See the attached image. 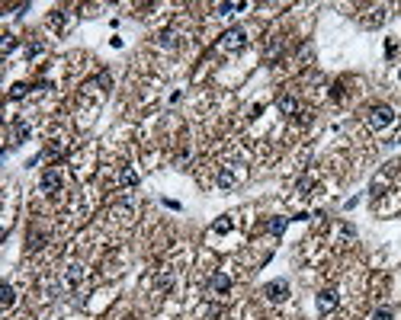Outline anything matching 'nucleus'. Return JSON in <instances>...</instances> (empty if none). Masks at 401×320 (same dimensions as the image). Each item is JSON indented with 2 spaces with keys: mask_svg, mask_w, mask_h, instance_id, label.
Masks as SVG:
<instances>
[{
  "mask_svg": "<svg viewBox=\"0 0 401 320\" xmlns=\"http://www.w3.org/2000/svg\"><path fill=\"white\" fill-rule=\"evenodd\" d=\"M58 189H61V173L52 167V170H45V173H42V192L45 195H55Z\"/></svg>",
  "mask_w": 401,
  "mask_h": 320,
  "instance_id": "nucleus-5",
  "label": "nucleus"
},
{
  "mask_svg": "<svg viewBox=\"0 0 401 320\" xmlns=\"http://www.w3.org/2000/svg\"><path fill=\"white\" fill-rule=\"evenodd\" d=\"M26 90H29L26 84H16L13 90H10V99H23V96H26Z\"/></svg>",
  "mask_w": 401,
  "mask_h": 320,
  "instance_id": "nucleus-17",
  "label": "nucleus"
},
{
  "mask_svg": "<svg viewBox=\"0 0 401 320\" xmlns=\"http://www.w3.org/2000/svg\"><path fill=\"white\" fill-rule=\"evenodd\" d=\"M289 221H292V218H270V221H266V231L273 234V237H279V234H286Z\"/></svg>",
  "mask_w": 401,
  "mask_h": 320,
  "instance_id": "nucleus-11",
  "label": "nucleus"
},
{
  "mask_svg": "<svg viewBox=\"0 0 401 320\" xmlns=\"http://www.w3.org/2000/svg\"><path fill=\"white\" fill-rule=\"evenodd\" d=\"M96 84L103 87V90H109V87H113V77H109V74L103 71V74H96Z\"/></svg>",
  "mask_w": 401,
  "mask_h": 320,
  "instance_id": "nucleus-19",
  "label": "nucleus"
},
{
  "mask_svg": "<svg viewBox=\"0 0 401 320\" xmlns=\"http://www.w3.org/2000/svg\"><path fill=\"white\" fill-rule=\"evenodd\" d=\"M170 285H174V278H170V275H164V278H157V288H160V292H167V288Z\"/></svg>",
  "mask_w": 401,
  "mask_h": 320,
  "instance_id": "nucleus-22",
  "label": "nucleus"
},
{
  "mask_svg": "<svg viewBox=\"0 0 401 320\" xmlns=\"http://www.w3.org/2000/svg\"><path fill=\"white\" fill-rule=\"evenodd\" d=\"M157 42L164 45V48H170V45H174V32H160V35H157Z\"/></svg>",
  "mask_w": 401,
  "mask_h": 320,
  "instance_id": "nucleus-21",
  "label": "nucleus"
},
{
  "mask_svg": "<svg viewBox=\"0 0 401 320\" xmlns=\"http://www.w3.org/2000/svg\"><path fill=\"white\" fill-rule=\"evenodd\" d=\"M373 320H392V307H379L373 314Z\"/></svg>",
  "mask_w": 401,
  "mask_h": 320,
  "instance_id": "nucleus-20",
  "label": "nucleus"
},
{
  "mask_svg": "<svg viewBox=\"0 0 401 320\" xmlns=\"http://www.w3.org/2000/svg\"><path fill=\"white\" fill-rule=\"evenodd\" d=\"M330 96H334V99H340V96H344V87H340V84H334V90H330Z\"/></svg>",
  "mask_w": 401,
  "mask_h": 320,
  "instance_id": "nucleus-24",
  "label": "nucleus"
},
{
  "mask_svg": "<svg viewBox=\"0 0 401 320\" xmlns=\"http://www.w3.org/2000/svg\"><path fill=\"white\" fill-rule=\"evenodd\" d=\"M398 77H401V74H398Z\"/></svg>",
  "mask_w": 401,
  "mask_h": 320,
  "instance_id": "nucleus-25",
  "label": "nucleus"
},
{
  "mask_svg": "<svg viewBox=\"0 0 401 320\" xmlns=\"http://www.w3.org/2000/svg\"><path fill=\"white\" fill-rule=\"evenodd\" d=\"M392 122H395V109L392 106L379 103V106L369 109V128H373V132H382V128H388Z\"/></svg>",
  "mask_w": 401,
  "mask_h": 320,
  "instance_id": "nucleus-1",
  "label": "nucleus"
},
{
  "mask_svg": "<svg viewBox=\"0 0 401 320\" xmlns=\"http://www.w3.org/2000/svg\"><path fill=\"white\" fill-rule=\"evenodd\" d=\"M29 135H32V128H29V122H13V141H10V144H13V147H16V144H23Z\"/></svg>",
  "mask_w": 401,
  "mask_h": 320,
  "instance_id": "nucleus-9",
  "label": "nucleus"
},
{
  "mask_svg": "<svg viewBox=\"0 0 401 320\" xmlns=\"http://www.w3.org/2000/svg\"><path fill=\"white\" fill-rule=\"evenodd\" d=\"M231 227H235V221H231V218H228V215H222V218H218V221L212 224V231H215V234H228V231H231Z\"/></svg>",
  "mask_w": 401,
  "mask_h": 320,
  "instance_id": "nucleus-13",
  "label": "nucleus"
},
{
  "mask_svg": "<svg viewBox=\"0 0 401 320\" xmlns=\"http://www.w3.org/2000/svg\"><path fill=\"white\" fill-rule=\"evenodd\" d=\"M45 240H48L45 234H32V237H29V250H32V253H36V250H42Z\"/></svg>",
  "mask_w": 401,
  "mask_h": 320,
  "instance_id": "nucleus-15",
  "label": "nucleus"
},
{
  "mask_svg": "<svg viewBox=\"0 0 401 320\" xmlns=\"http://www.w3.org/2000/svg\"><path fill=\"white\" fill-rule=\"evenodd\" d=\"M238 179H241V173H238L235 167H222V170H218V186H222V189L238 186Z\"/></svg>",
  "mask_w": 401,
  "mask_h": 320,
  "instance_id": "nucleus-6",
  "label": "nucleus"
},
{
  "mask_svg": "<svg viewBox=\"0 0 401 320\" xmlns=\"http://www.w3.org/2000/svg\"><path fill=\"white\" fill-rule=\"evenodd\" d=\"M218 45H222V52H241V48L247 45V32L241 26H231V29L222 32V42Z\"/></svg>",
  "mask_w": 401,
  "mask_h": 320,
  "instance_id": "nucleus-2",
  "label": "nucleus"
},
{
  "mask_svg": "<svg viewBox=\"0 0 401 320\" xmlns=\"http://www.w3.org/2000/svg\"><path fill=\"white\" fill-rule=\"evenodd\" d=\"M39 52H42V45H29V48H26V58H36Z\"/></svg>",
  "mask_w": 401,
  "mask_h": 320,
  "instance_id": "nucleus-23",
  "label": "nucleus"
},
{
  "mask_svg": "<svg viewBox=\"0 0 401 320\" xmlns=\"http://www.w3.org/2000/svg\"><path fill=\"white\" fill-rule=\"evenodd\" d=\"M13 48H16V35H10V32H7V35H4V52L10 55Z\"/></svg>",
  "mask_w": 401,
  "mask_h": 320,
  "instance_id": "nucleus-18",
  "label": "nucleus"
},
{
  "mask_svg": "<svg viewBox=\"0 0 401 320\" xmlns=\"http://www.w3.org/2000/svg\"><path fill=\"white\" fill-rule=\"evenodd\" d=\"M209 288H212V292H218V295H225L228 288H231V278H228L225 272H212V278H209Z\"/></svg>",
  "mask_w": 401,
  "mask_h": 320,
  "instance_id": "nucleus-7",
  "label": "nucleus"
},
{
  "mask_svg": "<svg viewBox=\"0 0 401 320\" xmlns=\"http://www.w3.org/2000/svg\"><path fill=\"white\" fill-rule=\"evenodd\" d=\"M276 109L283 115H298V103H295V96H279L276 99Z\"/></svg>",
  "mask_w": 401,
  "mask_h": 320,
  "instance_id": "nucleus-8",
  "label": "nucleus"
},
{
  "mask_svg": "<svg viewBox=\"0 0 401 320\" xmlns=\"http://www.w3.org/2000/svg\"><path fill=\"white\" fill-rule=\"evenodd\" d=\"M337 301H340V295L334 292V288H324V292L318 295V314H330L337 307Z\"/></svg>",
  "mask_w": 401,
  "mask_h": 320,
  "instance_id": "nucleus-4",
  "label": "nucleus"
},
{
  "mask_svg": "<svg viewBox=\"0 0 401 320\" xmlns=\"http://www.w3.org/2000/svg\"><path fill=\"white\" fill-rule=\"evenodd\" d=\"M0 304H4V307L13 304V288H10V285H0Z\"/></svg>",
  "mask_w": 401,
  "mask_h": 320,
  "instance_id": "nucleus-14",
  "label": "nucleus"
},
{
  "mask_svg": "<svg viewBox=\"0 0 401 320\" xmlns=\"http://www.w3.org/2000/svg\"><path fill=\"white\" fill-rule=\"evenodd\" d=\"M122 186H138V173H135V170H122Z\"/></svg>",
  "mask_w": 401,
  "mask_h": 320,
  "instance_id": "nucleus-16",
  "label": "nucleus"
},
{
  "mask_svg": "<svg viewBox=\"0 0 401 320\" xmlns=\"http://www.w3.org/2000/svg\"><path fill=\"white\" fill-rule=\"evenodd\" d=\"M80 278H84V266H80V263H71V266H68V272H64V282L68 285H80Z\"/></svg>",
  "mask_w": 401,
  "mask_h": 320,
  "instance_id": "nucleus-10",
  "label": "nucleus"
},
{
  "mask_svg": "<svg viewBox=\"0 0 401 320\" xmlns=\"http://www.w3.org/2000/svg\"><path fill=\"white\" fill-rule=\"evenodd\" d=\"M247 4L244 0H238V4H215V10H218V16H228V13H238V10H244Z\"/></svg>",
  "mask_w": 401,
  "mask_h": 320,
  "instance_id": "nucleus-12",
  "label": "nucleus"
},
{
  "mask_svg": "<svg viewBox=\"0 0 401 320\" xmlns=\"http://www.w3.org/2000/svg\"><path fill=\"white\" fill-rule=\"evenodd\" d=\"M263 295H266V301H273V304L286 301V298H289V282H286V278H273V282L263 285Z\"/></svg>",
  "mask_w": 401,
  "mask_h": 320,
  "instance_id": "nucleus-3",
  "label": "nucleus"
}]
</instances>
